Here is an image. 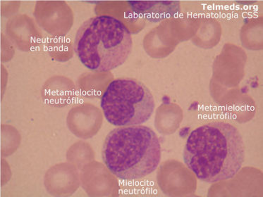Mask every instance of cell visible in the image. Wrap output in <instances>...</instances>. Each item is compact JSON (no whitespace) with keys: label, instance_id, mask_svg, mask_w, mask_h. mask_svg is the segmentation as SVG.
I'll use <instances>...</instances> for the list:
<instances>
[{"label":"cell","instance_id":"cell-1","mask_svg":"<svg viewBox=\"0 0 263 197\" xmlns=\"http://www.w3.org/2000/svg\"><path fill=\"white\" fill-rule=\"evenodd\" d=\"M245 146L239 130L230 123L213 121L193 130L183 160L197 178L206 183L232 179L241 170Z\"/></svg>","mask_w":263,"mask_h":197},{"label":"cell","instance_id":"cell-2","mask_svg":"<svg viewBox=\"0 0 263 197\" xmlns=\"http://www.w3.org/2000/svg\"><path fill=\"white\" fill-rule=\"evenodd\" d=\"M102 159L109 172L119 179H142L155 172L160 164V140L149 127H119L106 137Z\"/></svg>","mask_w":263,"mask_h":197},{"label":"cell","instance_id":"cell-3","mask_svg":"<svg viewBox=\"0 0 263 197\" xmlns=\"http://www.w3.org/2000/svg\"><path fill=\"white\" fill-rule=\"evenodd\" d=\"M133 47L129 30L115 17L101 15L83 22L77 30L73 48L86 69L105 73L123 65Z\"/></svg>","mask_w":263,"mask_h":197},{"label":"cell","instance_id":"cell-4","mask_svg":"<svg viewBox=\"0 0 263 197\" xmlns=\"http://www.w3.org/2000/svg\"><path fill=\"white\" fill-rule=\"evenodd\" d=\"M104 116L116 127L139 126L155 111V98L144 83L134 78L114 80L100 100Z\"/></svg>","mask_w":263,"mask_h":197},{"label":"cell","instance_id":"cell-5","mask_svg":"<svg viewBox=\"0 0 263 197\" xmlns=\"http://www.w3.org/2000/svg\"><path fill=\"white\" fill-rule=\"evenodd\" d=\"M134 12L150 22H160L175 16L179 11L177 1H128Z\"/></svg>","mask_w":263,"mask_h":197}]
</instances>
